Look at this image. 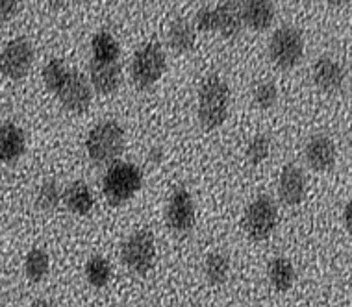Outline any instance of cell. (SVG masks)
Instances as JSON below:
<instances>
[{"label": "cell", "mask_w": 352, "mask_h": 307, "mask_svg": "<svg viewBox=\"0 0 352 307\" xmlns=\"http://www.w3.org/2000/svg\"><path fill=\"white\" fill-rule=\"evenodd\" d=\"M230 108V87L219 76H210L199 89V121L204 130L223 126Z\"/></svg>", "instance_id": "obj_1"}, {"label": "cell", "mask_w": 352, "mask_h": 307, "mask_svg": "<svg viewBox=\"0 0 352 307\" xmlns=\"http://www.w3.org/2000/svg\"><path fill=\"white\" fill-rule=\"evenodd\" d=\"M124 130L119 122L104 121L93 128L85 139V152L97 165L116 163L124 150Z\"/></svg>", "instance_id": "obj_2"}, {"label": "cell", "mask_w": 352, "mask_h": 307, "mask_svg": "<svg viewBox=\"0 0 352 307\" xmlns=\"http://www.w3.org/2000/svg\"><path fill=\"white\" fill-rule=\"evenodd\" d=\"M104 194L111 204H124L143 187V172L138 165L126 161L111 163L104 174Z\"/></svg>", "instance_id": "obj_3"}, {"label": "cell", "mask_w": 352, "mask_h": 307, "mask_svg": "<svg viewBox=\"0 0 352 307\" xmlns=\"http://www.w3.org/2000/svg\"><path fill=\"white\" fill-rule=\"evenodd\" d=\"M276 224H278V207L267 194H260L250 202L245 211L243 228L252 241L269 239L276 229Z\"/></svg>", "instance_id": "obj_4"}, {"label": "cell", "mask_w": 352, "mask_h": 307, "mask_svg": "<svg viewBox=\"0 0 352 307\" xmlns=\"http://www.w3.org/2000/svg\"><path fill=\"white\" fill-rule=\"evenodd\" d=\"M121 259L128 271L135 274H146L154 266L156 242L151 229H138L122 242Z\"/></svg>", "instance_id": "obj_5"}, {"label": "cell", "mask_w": 352, "mask_h": 307, "mask_svg": "<svg viewBox=\"0 0 352 307\" xmlns=\"http://www.w3.org/2000/svg\"><path fill=\"white\" fill-rule=\"evenodd\" d=\"M165 54L158 43H146L134 54L132 61V80L140 89H148L165 73Z\"/></svg>", "instance_id": "obj_6"}, {"label": "cell", "mask_w": 352, "mask_h": 307, "mask_svg": "<svg viewBox=\"0 0 352 307\" xmlns=\"http://www.w3.org/2000/svg\"><path fill=\"white\" fill-rule=\"evenodd\" d=\"M304 54L302 34L293 26H282L274 32L269 41V56L280 69H293Z\"/></svg>", "instance_id": "obj_7"}, {"label": "cell", "mask_w": 352, "mask_h": 307, "mask_svg": "<svg viewBox=\"0 0 352 307\" xmlns=\"http://www.w3.org/2000/svg\"><path fill=\"white\" fill-rule=\"evenodd\" d=\"M34 63V47L26 37H15L0 54V73L10 80L25 78Z\"/></svg>", "instance_id": "obj_8"}, {"label": "cell", "mask_w": 352, "mask_h": 307, "mask_svg": "<svg viewBox=\"0 0 352 307\" xmlns=\"http://www.w3.org/2000/svg\"><path fill=\"white\" fill-rule=\"evenodd\" d=\"M167 226L176 234H184L193 228L195 224V202L193 196L184 185H178L170 194L165 209Z\"/></svg>", "instance_id": "obj_9"}, {"label": "cell", "mask_w": 352, "mask_h": 307, "mask_svg": "<svg viewBox=\"0 0 352 307\" xmlns=\"http://www.w3.org/2000/svg\"><path fill=\"white\" fill-rule=\"evenodd\" d=\"M56 97L61 102V106L69 109L71 113H84L91 104L93 93L84 74L80 71H69L67 80L61 85V89L58 91Z\"/></svg>", "instance_id": "obj_10"}, {"label": "cell", "mask_w": 352, "mask_h": 307, "mask_svg": "<svg viewBox=\"0 0 352 307\" xmlns=\"http://www.w3.org/2000/svg\"><path fill=\"white\" fill-rule=\"evenodd\" d=\"M306 191V180H304L302 169L295 163H287L278 180V196L285 205H298L304 200Z\"/></svg>", "instance_id": "obj_11"}, {"label": "cell", "mask_w": 352, "mask_h": 307, "mask_svg": "<svg viewBox=\"0 0 352 307\" xmlns=\"http://www.w3.org/2000/svg\"><path fill=\"white\" fill-rule=\"evenodd\" d=\"M311 78H314V84L321 91L334 93L345 82V71L330 56H319L311 67Z\"/></svg>", "instance_id": "obj_12"}, {"label": "cell", "mask_w": 352, "mask_h": 307, "mask_svg": "<svg viewBox=\"0 0 352 307\" xmlns=\"http://www.w3.org/2000/svg\"><path fill=\"white\" fill-rule=\"evenodd\" d=\"M304 156L306 161L314 170L324 172L334 167L336 163V146L332 143V139L327 135H314V137L306 143L304 148Z\"/></svg>", "instance_id": "obj_13"}, {"label": "cell", "mask_w": 352, "mask_h": 307, "mask_svg": "<svg viewBox=\"0 0 352 307\" xmlns=\"http://www.w3.org/2000/svg\"><path fill=\"white\" fill-rule=\"evenodd\" d=\"M89 78L91 85L100 95H111L121 85V67L119 63H106V61H89Z\"/></svg>", "instance_id": "obj_14"}, {"label": "cell", "mask_w": 352, "mask_h": 307, "mask_svg": "<svg viewBox=\"0 0 352 307\" xmlns=\"http://www.w3.org/2000/svg\"><path fill=\"white\" fill-rule=\"evenodd\" d=\"M26 150V135L23 128L6 122L0 126V161L13 163Z\"/></svg>", "instance_id": "obj_15"}, {"label": "cell", "mask_w": 352, "mask_h": 307, "mask_svg": "<svg viewBox=\"0 0 352 307\" xmlns=\"http://www.w3.org/2000/svg\"><path fill=\"white\" fill-rule=\"evenodd\" d=\"M241 19L249 28L256 32H263L271 28L274 21V4L265 2V0H250V2H241Z\"/></svg>", "instance_id": "obj_16"}, {"label": "cell", "mask_w": 352, "mask_h": 307, "mask_svg": "<svg viewBox=\"0 0 352 307\" xmlns=\"http://www.w3.org/2000/svg\"><path fill=\"white\" fill-rule=\"evenodd\" d=\"M63 202L67 205V209L74 215H89L95 205V198L89 185L85 181H73L63 193Z\"/></svg>", "instance_id": "obj_17"}, {"label": "cell", "mask_w": 352, "mask_h": 307, "mask_svg": "<svg viewBox=\"0 0 352 307\" xmlns=\"http://www.w3.org/2000/svg\"><path fill=\"white\" fill-rule=\"evenodd\" d=\"M267 277L278 293H287L295 285L297 271H295V266L289 259L278 255V258L271 259L267 266Z\"/></svg>", "instance_id": "obj_18"}, {"label": "cell", "mask_w": 352, "mask_h": 307, "mask_svg": "<svg viewBox=\"0 0 352 307\" xmlns=\"http://www.w3.org/2000/svg\"><path fill=\"white\" fill-rule=\"evenodd\" d=\"M217 12V32L226 39L239 36L243 28V19H241V10L236 2H225L215 6Z\"/></svg>", "instance_id": "obj_19"}, {"label": "cell", "mask_w": 352, "mask_h": 307, "mask_svg": "<svg viewBox=\"0 0 352 307\" xmlns=\"http://www.w3.org/2000/svg\"><path fill=\"white\" fill-rule=\"evenodd\" d=\"M167 41H169L170 49L176 50V52H189L195 47L193 26L184 19H176L169 26Z\"/></svg>", "instance_id": "obj_20"}, {"label": "cell", "mask_w": 352, "mask_h": 307, "mask_svg": "<svg viewBox=\"0 0 352 307\" xmlns=\"http://www.w3.org/2000/svg\"><path fill=\"white\" fill-rule=\"evenodd\" d=\"M91 52L93 60L97 61H106V63H116L121 49H119V43L116 41V37L111 36L109 32H97L91 39Z\"/></svg>", "instance_id": "obj_21"}, {"label": "cell", "mask_w": 352, "mask_h": 307, "mask_svg": "<svg viewBox=\"0 0 352 307\" xmlns=\"http://www.w3.org/2000/svg\"><path fill=\"white\" fill-rule=\"evenodd\" d=\"M204 274L212 285H223L230 274V259L223 252H212L204 261Z\"/></svg>", "instance_id": "obj_22"}, {"label": "cell", "mask_w": 352, "mask_h": 307, "mask_svg": "<svg viewBox=\"0 0 352 307\" xmlns=\"http://www.w3.org/2000/svg\"><path fill=\"white\" fill-rule=\"evenodd\" d=\"M50 269L49 253L45 252L43 248H32L30 252L26 253L25 259V272L26 277L34 283L43 282Z\"/></svg>", "instance_id": "obj_23"}, {"label": "cell", "mask_w": 352, "mask_h": 307, "mask_svg": "<svg viewBox=\"0 0 352 307\" xmlns=\"http://www.w3.org/2000/svg\"><path fill=\"white\" fill-rule=\"evenodd\" d=\"M85 277H87L89 285L97 287V289L106 287L111 280V265L108 259L102 255L89 258V261L85 263Z\"/></svg>", "instance_id": "obj_24"}, {"label": "cell", "mask_w": 352, "mask_h": 307, "mask_svg": "<svg viewBox=\"0 0 352 307\" xmlns=\"http://www.w3.org/2000/svg\"><path fill=\"white\" fill-rule=\"evenodd\" d=\"M67 76V65H65L60 58H52V60L45 65V69H43V82L47 85V89L52 91L54 95H58V91L61 89V85L65 84Z\"/></svg>", "instance_id": "obj_25"}, {"label": "cell", "mask_w": 352, "mask_h": 307, "mask_svg": "<svg viewBox=\"0 0 352 307\" xmlns=\"http://www.w3.org/2000/svg\"><path fill=\"white\" fill-rule=\"evenodd\" d=\"M61 202V193L60 187L54 180H47L43 181L39 191H37V198L36 204L41 211H54Z\"/></svg>", "instance_id": "obj_26"}, {"label": "cell", "mask_w": 352, "mask_h": 307, "mask_svg": "<svg viewBox=\"0 0 352 307\" xmlns=\"http://www.w3.org/2000/svg\"><path fill=\"white\" fill-rule=\"evenodd\" d=\"M271 154V139L265 133H258L252 137V141L247 146V159L252 165H260L261 161H265Z\"/></svg>", "instance_id": "obj_27"}, {"label": "cell", "mask_w": 352, "mask_h": 307, "mask_svg": "<svg viewBox=\"0 0 352 307\" xmlns=\"http://www.w3.org/2000/svg\"><path fill=\"white\" fill-rule=\"evenodd\" d=\"M254 104L261 109H271L278 100V89H276V84L274 82H260L256 84L254 93Z\"/></svg>", "instance_id": "obj_28"}, {"label": "cell", "mask_w": 352, "mask_h": 307, "mask_svg": "<svg viewBox=\"0 0 352 307\" xmlns=\"http://www.w3.org/2000/svg\"><path fill=\"white\" fill-rule=\"evenodd\" d=\"M195 25L202 32H217V12L215 8H201L195 17Z\"/></svg>", "instance_id": "obj_29"}, {"label": "cell", "mask_w": 352, "mask_h": 307, "mask_svg": "<svg viewBox=\"0 0 352 307\" xmlns=\"http://www.w3.org/2000/svg\"><path fill=\"white\" fill-rule=\"evenodd\" d=\"M21 4L13 0H0V21H10L19 13Z\"/></svg>", "instance_id": "obj_30"}, {"label": "cell", "mask_w": 352, "mask_h": 307, "mask_svg": "<svg viewBox=\"0 0 352 307\" xmlns=\"http://www.w3.org/2000/svg\"><path fill=\"white\" fill-rule=\"evenodd\" d=\"M351 202L345 205V209H343V223H345L346 231H351Z\"/></svg>", "instance_id": "obj_31"}, {"label": "cell", "mask_w": 352, "mask_h": 307, "mask_svg": "<svg viewBox=\"0 0 352 307\" xmlns=\"http://www.w3.org/2000/svg\"><path fill=\"white\" fill-rule=\"evenodd\" d=\"M30 307H52L47 300H36L34 304H32Z\"/></svg>", "instance_id": "obj_32"}]
</instances>
